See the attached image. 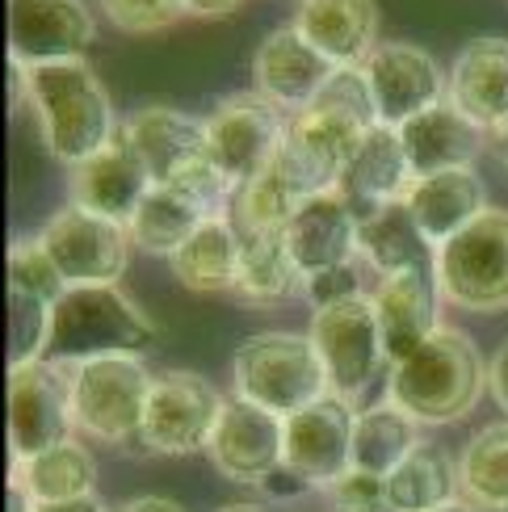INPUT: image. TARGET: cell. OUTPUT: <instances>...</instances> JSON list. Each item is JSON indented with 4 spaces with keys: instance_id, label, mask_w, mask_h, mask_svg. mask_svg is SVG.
<instances>
[{
    "instance_id": "obj_1",
    "label": "cell",
    "mask_w": 508,
    "mask_h": 512,
    "mask_svg": "<svg viewBox=\"0 0 508 512\" xmlns=\"http://www.w3.org/2000/svg\"><path fill=\"white\" fill-rule=\"evenodd\" d=\"M488 391V366L475 340L458 328H437L412 357L395 361L387 378V399L420 424H454L475 412Z\"/></svg>"
},
{
    "instance_id": "obj_2",
    "label": "cell",
    "mask_w": 508,
    "mask_h": 512,
    "mask_svg": "<svg viewBox=\"0 0 508 512\" xmlns=\"http://www.w3.org/2000/svg\"><path fill=\"white\" fill-rule=\"evenodd\" d=\"M26 97L38 114L42 143H47V152L59 164L76 168L118 139L110 93L101 89L97 72L84 59H63V63L30 68Z\"/></svg>"
},
{
    "instance_id": "obj_3",
    "label": "cell",
    "mask_w": 508,
    "mask_h": 512,
    "mask_svg": "<svg viewBox=\"0 0 508 512\" xmlns=\"http://www.w3.org/2000/svg\"><path fill=\"white\" fill-rule=\"evenodd\" d=\"M156 340L160 328L118 286H68L51 311L47 361L80 366L93 357H143Z\"/></svg>"
},
{
    "instance_id": "obj_4",
    "label": "cell",
    "mask_w": 508,
    "mask_h": 512,
    "mask_svg": "<svg viewBox=\"0 0 508 512\" xmlns=\"http://www.w3.org/2000/svg\"><path fill=\"white\" fill-rule=\"evenodd\" d=\"M231 387L236 399H248L273 416H294L324 399L328 370L315 353L311 336L299 332H257L231 353Z\"/></svg>"
},
{
    "instance_id": "obj_5",
    "label": "cell",
    "mask_w": 508,
    "mask_h": 512,
    "mask_svg": "<svg viewBox=\"0 0 508 512\" xmlns=\"http://www.w3.org/2000/svg\"><path fill=\"white\" fill-rule=\"evenodd\" d=\"M72 378V424L105 445L139 441L147 395H152V370L143 357H93L68 366Z\"/></svg>"
},
{
    "instance_id": "obj_6",
    "label": "cell",
    "mask_w": 508,
    "mask_h": 512,
    "mask_svg": "<svg viewBox=\"0 0 508 512\" xmlns=\"http://www.w3.org/2000/svg\"><path fill=\"white\" fill-rule=\"evenodd\" d=\"M366 131L370 126L362 118H353L349 110L315 101L307 110L286 118V139H282V152L273 160V168H278V177L303 202L332 194V189L341 185V173H345L357 139Z\"/></svg>"
},
{
    "instance_id": "obj_7",
    "label": "cell",
    "mask_w": 508,
    "mask_h": 512,
    "mask_svg": "<svg viewBox=\"0 0 508 512\" xmlns=\"http://www.w3.org/2000/svg\"><path fill=\"white\" fill-rule=\"evenodd\" d=\"M437 286L462 311H508V210L488 206L467 231L437 248Z\"/></svg>"
},
{
    "instance_id": "obj_8",
    "label": "cell",
    "mask_w": 508,
    "mask_h": 512,
    "mask_svg": "<svg viewBox=\"0 0 508 512\" xmlns=\"http://www.w3.org/2000/svg\"><path fill=\"white\" fill-rule=\"evenodd\" d=\"M223 395L194 370H164L152 378V395H147L139 445L147 454L185 458L198 454L215 437V424L223 416Z\"/></svg>"
},
{
    "instance_id": "obj_9",
    "label": "cell",
    "mask_w": 508,
    "mask_h": 512,
    "mask_svg": "<svg viewBox=\"0 0 508 512\" xmlns=\"http://www.w3.org/2000/svg\"><path fill=\"white\" fill-rule=\"evenodd\" d=\"M282 139H286V118L257 89L219 101L215 114L206 118L210 164L227 177L231 189L257 181L265 168H273V160L282 152Z\"/></svg>"
},
{
    "instance_id": "obj_10",
    "label": "cell",
    "mask_w": 508,
    "mask_h": 512,
    "mask_svg": "<svg viewBox=\"0 0 508 512\" xmlns=\"http://www.w3.org/2000/svg\"><path fill=\"white\" fill-rule=\"evenodd\" d=\"M68 286H118L131 265V231L80 206H63L34 236Z\"/></svg>"
},
{
    "instance_id": "obj_11",
    "label": "cell",
    "mask_w": 508,
    "mask_h": 512,
    "mask_svg": "<svg viewBox=\"0 0 508 512\" xmlns=\"http://www.w3.org/2000/svg\"><path fill=\"white\" fill-rule=\"evenodd\" d=\"M307 336H311V345L328 370L332 395H341L349 403L370 387L374 374L383 370V361H387L370 294H357L349 303H336V307H320L311 315Z\"/></svg>"
},
{
    "instance_id": "obj_12",
    "label": "cell",
    "mask_w": 508,
    "mask_h": 512,
    "mask_svg": "<svg viewBox=\"0 0 508 512\" xmlns=\"http://www.w3.org/2000/svg\"><path fill=\"white\" fill-rule=\"evenodd\" d=\"M9 450L13 462H26L42 450L72 441V378L55 361L9 366Z\"/></svg>"
},
{
    "instance_id": "obj_13",
    "label": "cell",
    "mask_w": 508,
    "mask_h": 512,
    "mask_svg": "<svg viewBox=\"0 0 508 512\" xmlns=\"http://www.w3.org/2000/svg\"><path fill=\"white\" fill-rule=\"evenodd\" d=\"M353 403L341 395H324L311 408L286 416V458L282 466L294 471L307 487H328L353 471Z\"/></svg>"
},
{
    "instance_id": "obj_14",
    "label": "cell",
    "mask_w": 508,
    "mask_h": 512,
    "mask_svg": "<svg viewBox=\"0 0 508 512\" xmlns=\"http://www.w3.org/2000/svg\"><path fill=\"white\" fill-rule=\"evenodd\" d=\"M362 72L370 84L378 122L395 126V131L416 114L450 101V80L441 76L437 59L420 51L416 42H378L370 59L362 63Z\"/></svg>"
},
{
    "instance_id": "obj_15",
    "label": "cell",
    "mask_w": 508,
    "mask_h": 512,
    "mask_svg": "<svg viewBox=\"0 0 508 512\" xmlns=\"http://www.w3.org/2000/svg\"><path fill=\"white\" fill-rule=\"evenodd\" d=\"M206 454L223 479L265 487V479L273 471H282L286 420L257 408V403H248V399H227Z\"/></svg>"
},
{
    "instance_id": "obj_16",
    "label": "cell",
    "mask_w": 508,
    "mask_h": 512,
    "mask_svg": "<svg viewBox=\"0 0 508 512\" xmlns=\"http://www.w3.org/2000/svg\"><path fill=\"white\" fill-rule=\"evenodd\" d=\"M97 26L84 0H9V59L21 68L84 59Z\"/></svg>"
},
{
    "instance_id": "obj_17",
    "label": "cell",
    "mask_w": 508,
    "mask_h": 512,
    "mask_svg": "<svg viewBox=\"0 0 508 512\" xmlns=\"http://www.w3.org/2000/svg\"><path fill=\"white\" fill-rule=\"evenodd\" d=\"M332 76L336 68L294 26L265 34L257 47V59H252V84H257V93L290 114L320 101Z\"/></svg>"
},
{
    "instance_id": "obj_18",
    "label": "cell",
    "mask_w": 508,
    "mask_h": 512,
    "mask_svg": "<svg viewBox=\"0 0 508 512\" xmlns=\"http://www.w3.org/2000/svg\"><path fill=\"white\" fill-rule=\"evenodd\" d=\"M152 185L156 181H152V173H147V164L139 160V152L118 135L110 147H101L93 160L72 168L68 194H72V206L126 227L135 219V210L143 206Z\"/></svg>"
},
{
    "instance_id": "obj_19",
    "label": "cell",
    "mask_w": 508,
    "mask_h": 512,
    "mask_svg": "<svg viewBox=\"0 0 508 512\" xmlns=\"http://www.w3.org/2000/svg\"><path fill=\"white\" fill-rule=\"evenodd\" d=\"M139 152L156 185H173L198 164L210 160L206 152V118H189L168 105H143L118 131Z\"/></svg>"
},
{
    "instance_id": "obj_20",
    "label": "cell",
    "mask_w": 508,
    "mask_h": 512,
    "mask_svg": "<svg viewBox=\"0 0 508 512\" xmlns=\"http://www.w3.org/2000/svg\"><path fill=\"white\" fill-rule=\"evenodd\" d=\"M374 298V315H378V332H383V349L387 361L412 357L425 340L441 328L437 324V303H441V286H437V265L433 269H408V273H391L378 282Z\"/></svg>"
},
{
    "instance_id": "obj_21",
    "label": "cell",
    "mask_w": 508,
    "mask_h": 512,
    "mask_svg": "<svg viewBox=\"0 0 508 512\" xmlns=\"http://www.w3.org/2000/svg\"><path fill=\"white\" fill-rule=\"evenodd\" d=\"M412 185H416V173L408 164L404 143H399V131L387 122H374L370 131L357 139L336 194H345V202L357 210V215H366L374 206L404 202Z\"/></svg>"
},
{
    "instance_id": "obj_22",
    "label": "cell",
    "mask_w": 508,
    "mask_h": 512,
    "mask_svg": "<svg viewBox=\"0 0 508 512\" xmlns=\"http://www.w3.org/2000/svg\"><path fill=\"white\" fill-rule=\"evenodd\" d=\"M332 68H362L378 47V5L374 0H299L290 21Z\"/></svg>"
},
{
    "instance_id": "obj_23",
    "label": "cell",
    "mask_w": 508,
    "mask_h": 512,
    "mask_svg": "<svg viewBox=\"0 0 508 512\" xmlns=\"http://www.w3.org/2000/svg\"><path fill=\"white\" fill-rule=\"evenodd\" d=\"M450 105L479 131L508 126V38H471L450 68Z\"/></svg>"
},
{
    "instance_id": "obj_24",
    "label": "cell",
    "mask_w": 508,
    "mask_h": 512,
    "mask_svg": "<svg viewBox=\"0 0 508 512\" xmlns=\"http://www.w3.org/2000/svg\"><path fill=\"white\" fill-rule=\"evenodd\" d=\"M286 248L303 277L324 273L336 265H353L357 256V210L345 202V194H320L299 206V215L286 227Z\"/></svg>"
},
{
    "instance_id": "obj_25",
    "label": "cell",
    "mask_w": 508,
    "mask_h": 512,
    "mask_svg": "<svg viewBox=\"0 0 508 512\" xmlns=\"http://www.w3.org/2000/svg\"><path fill=\"white\" fill-rule=\"evenodd\" d=\"M399 143H404L408 164L420 181V177L454 173V168H471L475 156L483 152V131L458 105L441 101L433 110L416 114L412 122L399 126Z\"/></svg>"
},
{
    "instance_id": "obj_26",
    "label": "cell",
    "mask_w": 508,
    "mask_h": 512,
    "mask_svg": "<svg viewBox=\"0 0 508 512\" xmlns=\"http://www.w3.org/2000/svg\"><path fill=\"white\" fill-rule=\"evenodd\" d=\"M404 202L412 210L416 227L425 231V240L441 248L488 210V189H483V177L475 168H454V173L420 177Z\"/></svg>"
},
{
    "instance_id": "obj_27",
    "label": "cell",
    "mask_w": 508,
    "mask_h": 512,
    "mask_svg": "<svg viewBox=\"0 0 508 512\" xmlns=\"http://www.w3.org/2000/svg\"><path fill=\"white\" fill-rule=\"evenodd\" d=\"M357 256L383 277L437 265V248L416 227L408 202H387L357 215Z\"/></svg>"
},
{
    "instance_id": "obj_28",
    "label": "cell",
    "mask_w": 508,
    "mask_h": 512,
    "mask_svg": "<svg viewBox=\"0 0 508 512\" xmlns=\"http://www.w3.org/2000/svg\"><path fill=\"white\" fill-rule=\"evenodd\" d=\"M240 252H244V240L236 223L227 215L206 219L194 236L168 256V269L194 294H231L236 290V273H240Z\"/></svg>"
},
{
    "instance_id": "obj_29",
    "label": "cell",
    "mask_w": 508,
    "mask_h": 512,
    "mask_svg": "<svg viewBox=\"0 0 508 512\" xmlns=\"http://www.w3.org/2000/svg\"><path fill=\"white\" fill-rule=\"evenodd\" d=\"M420 420H412L395 403H374V408L357 412L353 420V471L391 479L420 450Z\"/></svg>"
},
{
    "instance_id": "obj_30",
    "label": "cell",
    "mask_w": 508,
    "mask_h": 512,
    "mask_svg": "<svg viewBox=\"0 0 508 512\" xmlns=\"http://www.w3.org/2000/svg\"><path fill=\"white\" fill-rule=\"evenodd\" d=\"M240 273H236V294L248 307H278L286 298L303 294V269L294 265L286 248V236H240Z\"/></svg>"
},
{
    "instance_id": "obj_31",
    "label": "cell",
    "mask_w": 508,
    "mask_h": 512,
    "mask_svg": "<svg viewBox=\"0 0 508 512\" xmlns=\"http://www.w3.org/2000/svg\"><path fill=\"white\" fill-rule=\"evenodd\" d=\"M13 479L26 487L34 504H68V500H89L97 483L93 454L80 441H63L55 450H42L26 462H13Z\"/></svg>"
},
{
    "instance_id": "obj_32",
    "label": "cell",
    "mask_w": 508,
    "mask_h": 512,
    "mask_svg": "<svg viewBox=\"0 0 508 512\" xmlns=\"http://www.w3.org/2000/svg\"><path fill=\"white\" fill-rule=\"evenodd\" d=\"M206 219L210 215L185 194V189L152 185L147 189V198H143V206L135 210V219L126 223V231H131L135 248L152 252V256H173Z\"/></svg>"
},
{
    "instance_id": "obj_33",
    "label": "cell",
    "mask_w": 508,
    "mask_h": 512,
    "mask_svg": "<svg viewBox=\"0 0 508 512\" xmlns=\"http://www.w3.org/2000/svg\"><path fill=\"white\" fill-rule=\"evenodd\" d=\"M454 500H462L458 462L446 450H437V445H420L387 479V508L395 512H437Z\"/></svg>"
},
{
    "instance_id": "obj_34",
    "label": "cell",
    "mask_w": 508,
    "mask_h": 512,
    "mask_svg": "<svg viewBox=\"0 0 508 512\" xmlns=\"http://www.w3.org/2000/svg\"><path fill=\"white\" fill-rule=\"evenodd\" d=\"M458 492L467 504L508 512V420L479 429L458 458Z\"/></svg>"
},
{
    "instance_id": "obj_35",
    "label": "cell",
    "mask_w": 508,
    "mask_h": 512,
    "mask_svg": "<svg viewBox=\"0 0 508 512\" xmlns=\"http://www.w3.org/2000/svg\"><path fill=\"white\" fill-rule=\"evenodd\" d=\"M303 198L278 177V168H265L257 181H248L231 198V223L240 236H286L290 219L299 215Z\"/></svg>"
},
{
    "instance_id": "obj_36",
    "label": "cell",
    "mask_w": 508,
    "mask_h": 512,
    "mask_svg": "<svg viewBox=\"0 0 508 512\" xmlns=\"http://www.w3.org/2000/svg\"><path fill=\"white\" fill-rule=\"evenodd\" d=\"M9 290H21V294H34L42 303H59L68 282L59 277V269L51 265V256L42 252L38 240H17L9 248Z\"/></svg>"
},
{
    "instance_id": "obj_37",
    "label": "cell",
    "mask_w": 508,
    "mask_h": 512,
    "mask_svg": "<svg viewBox=\"0 0 508 512\" xmlns=\"http://www.w3.org/2000/svg\"><path fill=\"white\" fill-rule=\"evenodd\" d=\"M97 5L122 34H152L189 13L185 0H97Z\"/></svg>"
},
{
    "instance_id": "obj_38",
    "label": "cell",
    "mask_w": 508,
    "mask_h": 512,
    "mask_svg": "<svg viewBox=\"0 0 508 512\" xmlns=\"http://www.w3.org/2000/svg\"><path fill=\"white\" fill-rule=\"evenodd\" d=\"M366 294L362 290V273L357 265H336V269H324V273H311L303 282V298L320 311V307H336V303H349V298Z\"/></svg>"
},
{
    "instance_id": "obj_39",
    "label": "cell",
    "mask_w": 508,
    "mask_h": 512,
    "mask_svg": "<svg viewBox=\"0 0 508 512\" xmlns=\"http://www.w3.org/2000/svg\"><path fill=\"white\" fill-rule=\"evenodd\" d=\"M328 500L336 504V512H374L387 508V479H374L362 471H349L328 487Z\"/></svg>"
},
{
    "instance_id": "obj_40",
    "label": "cell",
    "mask_w": 508,
    "mask_h": 512,
    "mask_svg": "<svg viewBox=\"0 0 508 512\" xmlns=\"http://www.w3.org/2000/svg\"><path fill=\"white\" fill-rule=\"evenodd\" d=\"M488 391H492V399L500 403V408L508 412V340L496 349L492 366H488Z\"/></svg>"
},
{
    "instance_id": "obj_41",
    "label": "cell",
    "mask_w": 508,
    "mask_h": 512,
    "mask_svg": "<svg viewBox=\"0 0 508 512\" xmlns=\"http://www.w3.org/2000/svg\"><path fill=\"white\" fill-rule=\"evenodd\" d=\"M261 492H269V496L286 500V496H299V492H307V483H303L299 475H294V471H286V466H282V471H273V475L265 479Z\"/></svg>"
},
{
    "instance_id": "obj_42",
    "label": "cell",
    "mask_w": 508,
    "mask_h": 512,
    "mask_svg": "<svg viewBox=\"0 0 508 512\" xmlns=\"http://www.w3.org/2000/svg\"><path fill=\"white\" fill-rule=\"evenodd\" d=\"M240 5H244V0H185V9L194 13V17H206V21H215V17L236 13Z\"/></svg>"
},
{
    "instance_id": "obj_43",
    "label": "cell",
    "mask_w": 508,
    "mask_h": 512,
    "mask_svg": "<svg viewBox=\"0 0 508 512\" xmlns=\"http://www.w3.org/2000/svg\"><path fill=\"white\" fill-rule=\"evenodd\" d=\"M118 512H185L177 500H164V496H139L131 504H122Z\"/></svg>"
},
{
    "instance_id": "obj_44",
    "label": "cell",
    "mask_w": 508,
    "mask_h": 512,
    "mask_svg": "<svg viewBox=\"0 0 508 512\" xmlns=\"http://www.w3.org/2000/svg\"><path fill=\"white\" fill-rule=\"evenodd\" d=\"M34 512H105V508L97 496H89V500H68V504H38Z\"/></svg>"
},
{
    "instance_id": "obj_45",
    "label": "cell",
    "mask_w": 508,
    "mask_h": 512,
    "mask_svg": "<svg viewBox=\"0 0 508 512\" xmlns=\"http://www.w3.org/2000/svg\"><path fill=\"white\" fill-rule=\"evenodd\" d=\"M496 156H500V164L508 168V126H504V131H496Z\"/></svg>"
},
{
    "instance_id": "obj_46",
    "label": "cell",
    "mask_w": 508,
    "mask_h": 512,
    "mask_svg": "<svg viewBox=\"0 0 508 512\" xmlns=\"http://www.w3.org/2000/svg\"><path fill=\"white\" fill-rule=\"evenodd\" d=\"M437 512H488V508H479V504H467V500H454V504L437 508Z\"/></svg>"
},
{
    "instance_id": "obj_47",
    "label": "cell",
    "mask_w": 508,
    "mask_h": 512,
    "mask_svg": "<svg viewBox=\"0 0 508 512\" xmlns=\"http://www.w3.org/2000/svg\"><path fill=\"white\" fill-rule=\"evenodd\" d=\"M219 512H265V508H257V504H227V508H219Z\"/></svg>"
},
{
    "instance_id": "obj_48",
    "label": "cell",
    "mask_w": 508,
    "mask_h": 512,
    "mask_svg": "<svg viewBox=\"0 0 508 512\" xmlns=\"http://www.w3.org/2000/svg\"><path fill=\"white\" fill-rule=\"evenodd\" d=\"M374 512H395V508H374Z\"/></svg>"
}]
</instances>
